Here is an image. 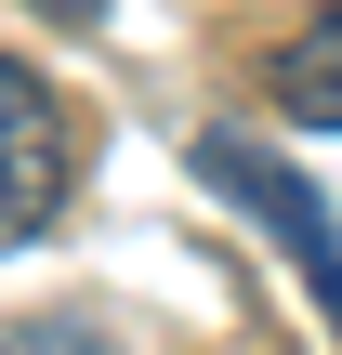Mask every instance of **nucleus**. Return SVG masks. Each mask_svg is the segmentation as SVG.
<instances>
[{
    "label": "nucleus",
    "instance_id": "obj_1",
    "mask_svg": "<svg viewBox=\"0 0 342 355\" xmlns=\"http://www.w3.org/2000/svg\"><path fill=\"white\" fill-rule=\"evenodd\" d=\"M198 184H224V198H237V211H250V224L290 250V277L316 290L330 355H342V211L303 184V171H290V158H277V145H264V132H237V119H211V132H198Z\"/></svg>",
    "mask_w": 342,
    "mask_h": 355
},
{
    "label": "nucleus",
    "instance_id": "obj_4",
    "mask_svg": "<svg viewBox=\"0 0 342 355\" xmlns=\"http://www.w3.org/2000/svg\"><path fill=\"white\" fill-rule=\"evenodd\" d=\"M0 355H119V343H105L92 316H13V329H0Z\"/></svg>",
    "mask_w": 342,
    "mask_h": 355
},
{
    "label": "nucleus",
    "instance_id": "obj_2",
    "mask_svg": "<svg viewBox=\"0 0 342 355\" xmlns=\"http://www.w3.org/2000/svg\"><path fill=\"white\" fill-rule=\"evenodd\" d=\"M66 171H79V105H66L26 53H0V250H26V237L53 224Z\"/></svg>",
    "mask_w": 342,
    "mask_h": 355
},
{
    "label": "nucleus",
    "instance_id": "obj_5",
    "mask_svg": "<svg viewBox=\"0 0 342 355\" xmlns=\"http://www.w3.org/2000/svg\"><path fill=\"white\" fill-rule=\"evenodd\" d=\"M40 13H53V26H105V0H40Z\"/></svg>",
    "mask_w": 342,
    "mask_h": 355
},
{
    "label": "nucleus",
    "instance_id": "obj_3",
    "mask_svg": "<svg viewBox=\"0 0 342 355\" xmlns=\"http://www.w3.org/2000/svg\"><path fill=\"white\" fill-rule=\"evenodd\" d=\"M264 92H277L290 119H316V132H342V0H330V13H303V26L277 40Z\"/></svg>",
    "mask_w": 342,
    "mask_h": 355
}]
</instances>
